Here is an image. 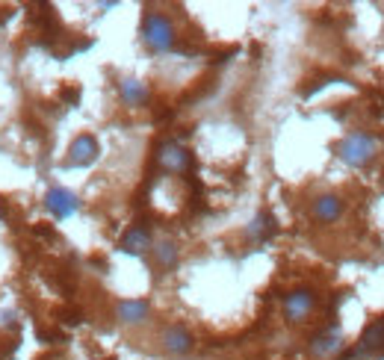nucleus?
<instances>
[{"mask_svg":"<svg viewBox=\"0 0 384 360\" xmlns=\"http://www.w3.org/2000/svg\"><path fill=\"white\" fill-rule=\"evenodd\" d=\"M142 42L151 47L154 54H166L175 47L178 36H175V24H171L166 15L160 12H148L145 21H142Z\"/></svg>","mask_w":384,"mask_h":360,"instance_id":"obj_1","label":"nucleus"},{"mask_svg":"<svg viewBox=\"0 0 384 360\" xmlns=\"http://www.w3.org/2000/svg\"><path fill=\"white\" fill-rule=\"evenodd\" d=\"M316 307V295L314 290H293L284 295V316H287V322H302L314 313Z\"/></svg>","mask_w":384,"mask_h":360,"instance_id":"obj_5","label":"nucleus"},{"mask_svg":"<svg viewBox=\"0 0 384 360\" xmlns=\"http://www.w3.org/2000/svg\"><path fill=\"white\" fill-rule=\"evenodd\" d=\"M369 352H384V316L369 322V325L364 328L361 340H358V349L352 354L358 357V354H369Z\"/></svg>","mask_w":384,"mask_h":360,"instance_id":"obj_8","label":"nucleus"},{"mask_svg":"<svg viewBox=\"0 0 384 360\" xmlns=\"http://www.w3.org/2000/svg\"><path fill=\"white\" fill-rule=\"evenodd\" d=\"M278 233V221L275 216L269 213V210H260V213L252 219V225H249V237L254 242H269L272 237Z\"/></svg>","mask_w":384,"mask_h":360,"instance_id":"obj_12","label":"nucleus"},{"mask_svg":"<svg viewBox=\"0 0 384 360\" xmlns=\"http://www.w3.org/2000/svg\"><path fill=\"white\" fill-rule=\"evenodd\" d=\"M98 154H101V148H98L95 136L80 133L68 148V166H92L98 159Z\"/></svg>","mask_w":384,"mask_h":360,"instance_id":"obj_6","label":"nucleus"},{"mask_svg":"<svg viewBox=\"0 0 384 360\" xmlns=\"http://www.w3.org/2000/svg\"><path fill=\"white\" fill-rule=\"evenodd\" d=\"M160 343H163V349L171 352V354H187V352H192V345H195L192 334L183 325H169L163 331V337H160Z\"/></svg>","mask_w":384,"mask_h":360,"instance_id":"obj_7","label":"nucleus"},{"mask_svg":"<svg viewBox=\"0 0 384 360\" xmlns=\"http://www.w3.org/2000/svg\"><path fill=\"white\" fill-rule=\"evenodd\" d=\"M59 97H63V101H66L68 107H74V104L80 101V86H68V89L59 92Z\"/></svg>","mask_w":384,"mask_h":360,"instance_id":"obj_17","label":"nucleus"},{"mask_svg":"<svg viewBox=\"0 0 384 360\" xmlns=\"http://www.w3.org/2000/svg\"><path fill=\"white\" fill-rule=\"evenodd\" d=\"M340 345H343V340H340V334H337V325L331 322L325 331L316 334V337L311 340V354L314 357H331V354L340 352Z\"/></svg>","mask_w":384,"mask_h":360,"instance_id":"obj_9","label":"nucleus"},{"mask_svg":"<svg viewBox=\"0 0 384 360\" xmlns=\"http://www.w3.org/2000/svg\"><path fill=\"white\" fill-rule=\"evenodd\" d=\"M148 302L145 299H128V302H118L116 307V316L118 322H125V325H142V322L148 319Z\"/></svg>","mask_w":384,"mask_h":360,"instance_id":"obj_11","label":"nucleus"},{"mask_svg":"<svg viewBox=\"0 0 384 360\" xmlns=\"http://www.w3.org/2000/svg\"><path fill=\"white\" fill-rule=\"evenodd\" d=\"M376 148H378V142H376V136H369V133H364V130H355V133H349V136H343L340 139V145H337V154H340V159L346 166H364L369 157L376 154Z\"/></svg>","mask_w":384,"mask_h":360,"instance_id":"obj_2","label":"nucleus"},{"mask_svg":"<svg viewBox=\"0 0 384 360\" xmlns=\"http://www.w3.org/2000/svg\"><path fill=\"white\" fill-rule=\"evenodd\" d=\"M157 166L169 175H183V171H192L195 159L181 142H163L157 148Z\"/></svg>","mask_w":384,"mask_h":360,"instance_id":"obj_3","label":"nucleus"},{"mask_svg":"<svg viewBox=\"0 0 384 360\" xmlns=\"http://www.w3.org/2000/svg\"><path fill=\"white\" fill-rule=\"evenodd\" d=\"M77 207H80V201H77V195L74 192H68V189H63V186H54V189H47V195H45V210L51 213L54 219H71L74 213H77Z\"/></svg>","mask_w":384,"mask_h":360,"instance_id":"obj_4","label":"nucleus"},{"mask_svg":"<svg viewBox=\"0 0 384 360\" xmlns=\"http://www.w3.org/2000/svg\"><path fill=\"white\" fill-rule=\"evenodd\" d=\"M148 248H151V230H148L145 225H133L125 237H121V251L125 254H145Z\"/></svg>","mask_w":384,"mask_h":360,"instance_id":"obj_10","label":"nucleus"},{"mask_svg":"<svg viewBox=\"0 0 384 360\" xmlns=\"http://www.w3.org/2000/svg\"><path fill=\"white\" fill-rule=\"evenodd\" d=\"M340 213H343V201L337 195H319L316 201H314V219L316 221H337L340 219Z\"/></svg>","mask_w":384,"mask_h":360,"instance_id":"obj_13","label":"nucleus"},{"mask_svg":"<svg viewBox=\"0 0 384 360\" xmlns=\"http://www.w3.org/2000/svg\"><path fill=\"white\" fill-rule=\"evenodd\" d=\"M107 360H116V357H107Z\"/></svg>","mask_w":384,"mask_h":360,"instance_id":"obj_18","label":"nucleus"},{"mask_svg":"<svg viewBox=\"0 0 384 360\" xmlns=\"http://www.w3.org/2000/svg\"><path fill=\"white\" fill-rule=\"evenodd\" d=\"M118 95H121V101H125L128 107H142L148 101V86L142 80H121L118 83Z\"/></svg>","mask_w":384,"mask_h":360,"instance_id":"obj_14","label":"nucleus"},{"mask_svg":"<svg viewBox=\"0 0 384 360\" xmlns=\"http://www.w3.org/2000/svg\"><path fill=\"white\" fill-rule=\"evenodd\" d=\"M56 319L66 322V325H77V322H83V313L74 307H63V310H56Z\"/></svg>","mask_w":384,"mask_h":360,"instance_id":"obj_16","label":"nucleus"},{"mask_svg":"<svg viewBox=\"0 0 384 360\" xmlns=\"http://www.w3.org/2000/svg\"><path fill=\"white\" fill-rule=\"evenodd\" d=\"M154 254H157V263L160 266H163V269H171V266H175L178 263V245L175 242H160L157 248H154Z\"/></svg>","mask_w":384,"mask_h":360,"instance_id":"obj_15","label":"nucleus"}]
</instances>
